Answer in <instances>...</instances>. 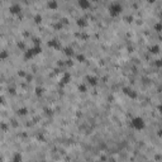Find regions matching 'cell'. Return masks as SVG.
<instances>
[{"label":"cell","mask_w":162,"mask_h":162,"mask_svg":"<svg viewBox=\"0 0 162 162\" xmlns=\"http://www.w3.org/2000/svg\"><path fill=\"white\" fill-rule=\"evenodd\" d=\"M37 41H38V39H36L34 46L28 48L27 51H24V60H32V58L37 57L38 54L42 53V47H41V44L37 42Z\"/></svg>","instance_id":"obj_1"},{"label":"cell","mask_w":162,"mask_h":162,"mask_svg":"<svg viewBox=\"0 0 162 162\" xmlns=\"http://www.w3.org/2000/svg\"><path fill=\"white\" fill-rule=\"evenodd\" d=\"M130 128L133 130H136V132H141V130H143L146 128V122H144V119L142 117L136 115L130 119Z\"/></svg>","instance_id":"obj_2"},{"label":"cell","mask_w":162,"mask_h":162,"mask_svg":"<svg viewBox=\"0 0 162 162\" xmlns=\"http://www.w3.org/2000/svg\"><path fill=\"white\" fill-rule=\"evenodd\" d=\"M109 15L112 18H118V17L123 13V5L119 4V3H112L108 8Z\"/></svg>","instance_id":"obj_3"},{"label":"cell","mask_w":162,"mask_h":162,"mask_svg":"<svg viewBox=\"0 0 162 162\" xmlns=\"http://www.w3.org/2000/svg\"><path fill=\"white\" fill-rule=\"evenodd\" d=\"M123 94L125 96H128L129 99H137L138 98V92L134 90V89H132V88H128V86L123 88Z\"/></svg>","instance_id":"obj_4"},{"label":"cell","mask_w":162,"mask_h":162,"mask_svg":"<svg viewBox=\"0 0 162 162\" xmlns=\"http://www.w3.org/2000/svg\"><path fill=\"white\" fill-rule=\"evenodd\" d=\"M9 13H10V15H13V17L20 15V13H22V6L19 4H12L9 6Z\"/></svg>","instance_id":"obj_5"},{"label":"cell","mask_w":162,"mask_h":162,"mask_svg":"<svg viewBox=\"0 0 162 162\" xmlns=\"http://www.w3.org/2000/svg\"><path fill=\"white\" fill-rule=\"evenodd\" d=\"M70 81H71V74H70V72H63V74H62V76H61V79H60V85L65 86V85H67Z\"/></svg>","instance_id":"obj_6"},{"label":"cell","mask_w":162,"mask_h":162,"mask_svg":"<svg viewBox=\"0 0 162 162\" xmlns=\"http://www.w3.org/2000/svg\"><path fill=\"white\" fill-rule=\"evenodd\" d=\"M77 5L81 10H88V9H90L91 3H90V0H77Z\"/></svg>","instance_id":"obj_7"},{"label":"cell","mask_w":162,"mask_h":162,"mask_svg":"<svg viewBox=\"0 0 162 162\" xmlns=\"http://www.w3.org/2000/svg\"><path fill=\"white\" fill-rule=\"evenodd\" d=\"M86 81H88V84L91 86H96L99 84V79L94 76V75H88V76H86Z\"/></svg>","instance_id":"obj_8"},{"label":"cell","mask_w":162,"mask_h":162,"mask_svg":"<svg viewBox=\"0 0 162 162\" xmlns=\"http://www.w3.org/2000/svg\"><path fill=\"white\" fill-rule=\"evenodd\" d=\"M47 8L51 10H56L58 8V0H50L47 3Z\"/></svg>","instance_id":"obj_9"},{"label":"cell","mask_w":162,"mask_h":162,"mask_svg":"<svg viewBox=\"0 0 162 162\" xmlns=\"http://www.w3.org/2000/svg\"><path fill=\"white\" fill-rule=\"evenodd\" d=\"M48 47L54 48V50H60V48H61V43L58 42L57 39H52V41H50V42H48Z\"/></svg>","instance_id":"obj_10"},{"label":"cell","mask_w":162,"mask_h":162,"mask_svg":"<svg viewBox=\"0 0 162 162\" xmlns=\"http://www.w3.org/2000/svg\"><path fill=\"white\" fill-rule=\"evenodd\" d=\"M17 114H18L19 117H26V115H28V109H27V108H19L18 112H17Z\"/></svg>","instance_id":"obj_11"},{"label":"cell","mask_w":162,"mask_h":162,"mask_svg":"<svg viewBox=\"0 0 162 162\" xmlns=\"http://www.w3.org/2000/svg\"><path fill=\"white\" fill-rule=\"evenodd\" d=\"M63 53L66 54L67 57H70V56H74V50H72L71 47H66V48H63Z\"/></svg>","instance_id":"obj_12"},{"label":"cell","mask_w":162,"mask_h":162,"mask_svg":"<svg viewBox=\"0 0 162 162\" xmlns=\"http://www.w3.org/2000/svg\"><path fill=\"white\" fill-rule=\"evenodd\" d=\"M9 57L8 51H0V60H6Z\"/></svg>","instance_id":"obj_13"},{"label":"cell","mask_w":162,"mask_h":162,"mask_svg":"<svg viewBox=\"0 0 162 162\" xmlns=\"http://www.w3.org/2000/svg\"><path fill=\"white\" fill-rule=\"evenodd\" d=\"M22 160H23V157H22V154H20L19 152H17L14 156H13V161H14V162H19Z\"/></svg>","instance_id":"obj_14"},{"label":"cell","mask_w":162,"mask_h":162,"mask_svg":"<svg viewBox=\"0 0 162 162\" xmlns=\"http://www.w3.org/2000/svg\"><path fill=\"white\" fill-rule=\"evenodd\" d=\"M77 24L80 27H85V26H88V22H85V19H79L77 20Z\"/></svg>","instance_id":"obj_15"},{"label":"cell","mask_w":162,"mask_h":162,"mask_svg":"<svg viewBox=\"0 0 162 162\" xmlns=\"http://www.w3.org/2000/svg\"><path fill=\"white\" fill-rule=\"evenodd\" d=\"M151 50H152L151 52H153V53H158V52H160V46H153L152 48H151Z\"/></svg>","instance_id":"obj_16"},{"label":"cell","mask_w":162,"mask_h":162,"mask_svg":"<svg viewBox=\"0 0 162 162\" xmlns=\"http://www.w3.org/2000/svg\"><path fill=\"white\" fill-rule=\"evenodd\" d=\"M34 22H36V23H41V22H42V17H41L39 14L36 15V17H34Z\"/></svg>","instance_id":"obj_17"},{"label":"cell","mask_w":162,"mask_h":162,"mask_svg":"<svg viewBox=\"0 0 162 162\" xmlns=\"http://www.w3.org/2000/svg\"><path fill=\"white\" fill-rule=\"evenodd\" d=\"M79 90H80L81 92H86V88H85V85H80V86H79Z\"/></svg>","instance_id":"obj_18"},{"label":"cell","mask_w":162,"mask_h":162,"mask_svg":"<svg viewBox=\"0 0 162 162\" xmlns=\"http://www.w3.org/2000/svg\"><path fill=\"white\" fill-rule=\"evenodd\" d=\"M77 60H81V62H85V56H84V54H79Z\"/></svg>","instance_id":"obj_19"},{"label":"cell","mask_w":162,"mask_h":162,"mask_svg":"<svg viewBox=\"0 0 162 162\" xmlns=\"http://www.w3.org/2000/svg\"><path fill=\"white\" fill-rule=\"evenodd\" d=\"M154 28H156V32H160V30H161V24L157 23L156 26H154Z\"/></svg>","instance_id":"obj_20"},{"label":"cell","mask_w":162,"mask_h":162,"mask_svg":"<svg viewBox=\"0 0 162 162\" xmlns=\"http://www.w3.org/2000/svg\"><path fill=\"white\" fill-rule=\"evenodd\" d=\"M148 1H150V3H153V1H154V0H148Z\"/></svg>","instance_id":"obj_21"}]
</instances>
